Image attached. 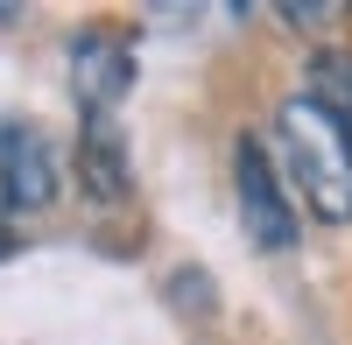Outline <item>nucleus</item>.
Wrapping results in <instances>:
<instances>
[{
    "instance_id": "obj_6",
    "label": "nucleus",
    "mask_w": 352,
    "mask_h": 345,
    "mask_svg": "<svg viewBox=\"0 0 352 345\" xmlns=\"http://www.w3.org/2000/svg\"><path fill=\"white\" fill-rule=\"evenodd\" d=\"M310 106L352 141V49L345 43H324L310 56Z\"/></svg>"
},
{
    "instance_id": "obj_4",
    "label": "nucleus",
    "mask_w": 352,
    "mask_h": 345,
    "mask_svg": "<svg viewBox=\"0 0 352 345\" xmlns=\"http://www.w3.org/2000/svg\"><path fill=\"white\" fill-rule=\"evenodd\" d=\"M71 85H78L85 113H113V106L134 92V49L120 36H106V28L78 36L71 43Z\"/></svg>"
},
{
    "instance_id": "obj_7",
    "label": "nucleus",
    "mask_w": 352,
    "mask_h": 345,
    "mask_svg": "<svg viewBox=\"0 0 352 345\" xmlns=\"http://www.w3.org/2000/svg\"><path fill=\"white\" fill-rule=\"evenodd\" d=\"M282 21H296V28H324V21H338V8H282Z\"/></svg>"
},
{
    "instance_id": "obj_3",
    "label": "nucleus",
    "mask_w": 352,
    "mask_h": 345,
    "mask_svg": "<svg viewBox=\"0 0 352 345\" xmlns=\"http://www.w3.org/2000/svg\"><path fill=\"white\" fill-rule=\"evenodd\" d=\"M56 197V155L36 127H0V205L8 212H43Z\"/></svg>"
},
{
    "instance_id": "obj_1",
    "label": "nucleus",
    "mask_w": 352,
    "mask_h": 345,
    "mask_svg": "<svg viewBox=\"0 0 352 345\" xmlns=\"http://www.w3.org/2000/svg\"><path fill=\"white\" fill-rule=\"evenodd\" d=\"M275 141H282V155H289V177H296L303 205L317 219L345 225L352 219V141L310 106V92H296V99L275 106Z\"/></svg>"
},
{
    "instance_id": "obj_5",
    "label": "nucleus",
    "mask_w": 352,
    "mask_h": 345,
    "mask_svg": "<svg viewBox=\"0 0 352 345\" xmlns=\"http://www.w3.org/2000/svg\"><path fill=\"white\" fill-rule=\"evenodd\" d=\"M78 183L99 197V205H120L134 190V169H127V141L113 127V113H85L78 127Z\"/></svg>"
},
{
    "instance_id": "obj_8",
    "label": "nucleus",
    "mask_w": 352,
    "mask_h": 345,
    "mask_svg": "<svg viewBox=\"0 0 352 345\" xmlns=\"http://www.w3.org/2000/svg\"><path fill=\"white\" fill-rule=\"evenodd\" d=\"M14 247V225H8V205H0V254Z\"/></svg>"
},
{
    "instance_id": "obj_2",
    "label": "nucleus",
    "mask_w": 352,
    "mask_h": 345,
    "mask_svg": "<svg viewBox=\"0 0 352 345\" xmlns=\"http://www.w3.org/2000/svg\"><path fill=\"white\" fill-rule=\"evenodd\" d=\"M232 190H240V219H247V240L282 254L289 240H296V205L282 197L275 183V162L261 155V141H240L232 148Z\"/></svg>"
}]
</instances>
